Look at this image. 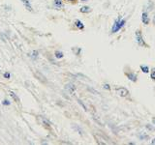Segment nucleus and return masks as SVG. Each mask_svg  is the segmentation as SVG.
<instances>
[{
  "label": "nucleus",
  "instance_id": "obj_1",
  "mask_svg": "<svg viewBox=\"0 0 155 145\" xmlns=\"http://www.w3.org/2000/svg\"><path fill=\"white\" fill-rule=\"evenodd\" d=\"M125 20H122L121 18H118L117 20L114 22V25H113V28H111V33H116L121 29L122 27L124 26L125 24Z\"/></svg>",
  "mask_w": 155,
  "mask_h": 145
},
{
  "label": "nucleus",
  "instance_id": "obj_2",
  "mask_svg": "<svg viewBox=\"0 0 155 145\" xmlns=\"http://www.w3.org/2000/svg\"><path fill=\"white\" fill-rule=\"evenodd\" d=\"M136 40H137V43L139 46L141 47H146V44L145 43V40L143 38V35H141V32L140 30L136 31Z\"/></svg>",
  "mask_w": 155,
  "mask_h": 145
},
{
  "label": "nucleus",
  "instance_id": "obj_3",
  "mask_svg": "<svg viewBox=\"0 0 155 145\" xmlns=\"http://www.w3.org/2000/svg\"><path fill=\"white\" fill-rule=\"evenodd\" d=\"M65 89L68 91L69 94H71V95L76 94L77 88H76V86H75L73 83H67V84H66V86H65Z\"/></svg>",
  "mask_w": 155,
  "mask_h": 145
},
{
  "label": "nucleus",
  "instance_id": "obj_4",
  "mask_svg": "<svg viewBox=\"0 0 155 145\" xmlns=\"http://www.w3.org/2000/svg\"><path fill=\"white\" fill-rule=\"evenodd\" d=\"M116 92L120 97H126V96H128V94H129V91H128L126 88H124V87L116 88Z\"/></svg>",
  "mask_w": 155,
  "mask_h": 145
},
{
  "label": "nucleus",
  "instance_id": "obj_5",
  "mask_svg": "<svg viewBox=\"0 0 155 145\" xmlns=\"http://www.w3.org/2000/svg\"><path fill=\"white\" fill-rule=\"evenodd\" d=\"M141 22H143V24H145V25H148L149 23V17L146 12H143V14H141Z\"/></svg>",
  "mask_w": 155,
  "mask_h": 145
},
{
  "label": "nucleus",
  "instance_id": "obj_6",
  "mask_svg": "<svg viewBox=\"0 0 155 145\" xmlns=\"http://www.w3.org/2000/svg\"><path fill=\"white\" fill-rule=\"evenodd\" d=\"M126 76L131 81H134V82H136L137 81V75H135L134 73H127L126 74Z\"/></svg>",
  "mask_w": 155,
  "mask_h": 145
},
{
  "label": "nucleus",
  "instance_id": "obj_7",
  "mask_svg": "<svg viewBox=\"0 0 155 145\" xmlns=\"http://www.w3.org/2000/svg\"><path fill=\"white\" fill-rule=\"evenodd\" d=\"M21 2H22V3L25 5V8L28 10V11H30V12L33 11V9H32V7H31V5H30V2H29V0H21Z\"/></svg>",
  "mask_w": 155,
  "mask_h": 145
},
{
  "label": "nucleus",
  "instance_id": "obj_8",
  "mask_svg": "<svg viewBox=\"0 0 155 145\" xmlns=\"http://www.w3.org/2000/svg\"><path fill=\"white\" fill-rule=\"evenodd\" d=\"M9 94H10V96L12 97V98L14 99L16 102H17V103H20V99H18V95L16 94L14 91H11V90H10V91H9Z\"/></svg>",
  "mask_w": 155,
  "mask_h": 145
},
{
  "label": "nucleus",
  "instance_id": "obj_9",
  "mask_svg": "<svg viewBox=\"0 0 155 145\" xmlns=\"http://www.w3.org/2000/svg\"><path fill=\"white\" fill-rule=\"evenodd\" d=\"M76 26H77V27L79 28V29H81V30H82V29L84 28V23H82V22H81V20H76Z\"/></svg>",
  "mask_w": 155,
  "mask_h": 145
},
{
  "label": "nucleus",
  "instance_id": "obj_10",
  "mask_svg": "<svg viewBox=\"0 0 155 145\" xmlns=\"http://www.w3.org/2000/svg\"><path fill=\"white\" fill-rule=\"evenodd\" d=\"M42 121H43V124H44V126L48 129H50V123L49 120L45 119V118H42Z\"/></svg>",
  "mask_w": 155,
  "mask_h": 145
},
{
  "label": "nucleus",
  "instance_id": "obj_11",
  "mask_svg": "<svg viewBox=\"0 0 155 145\" xmlns=\"http://www.w3.org/2000/svg\"><path fill=\"white\" fill-rule=\"evenodd\" d=\"M82 13H89L90 11H91V9H90V7L88 6H84L81 8V10H80Z\"/></svg>",
  "mask_w": 155,
  "mask_h": 145
},
{
  "label": "nucleus",
  "instance_id": "obj_12",
  "mask_svg": "<svg viewBox=\"0 0 155 145\" xmlns=\"http://www.w3.org/2000/svg\"><path fill=\"white\" fill-rule=\"evenodd\" d=\"M38 55H39V52L37 51H33L30 53V57L32 58V59H37L38 58Z\"/></svg>",
  "mask_w": 155,
  "mask_h": 145
},
{
  "label": "nucleus",
  "instance_id": "obj_13",
  "mask_svg": "<svg viewBox=\"0 0 155 145\" xmlns=\"http://www.w3.org/2000/svg\"><path fill=\"white\" fill-rule=\"evenodd\" d=\"M141 71H143L145 74H148L149 73V68H148V66H146V65H141Z\"/></svg>",
  "mask_w": 155,
  "mask_h": 145
},
{
  "label": "nucleus",
  "instance_id": "obj_14",
  "mask_svg": "<svg viewBox=\"0 0 155 145\" xmlns=\"http://www.w3.org/2000/svg\"><path fill=\"white\" fill-rule=\"evenodd\" d=\"M54 6L56 7V8H61L63 6V4H62V1L61 0H54Z\"/></svg>",
  "mask_w": 155,
  "mask_h": 145
},
{
  "label": "nucleus",
  "instance_id": "obj_15",
  "mask_svg": "<svg viewBox=\"0 0 155 145\" xmlns=\"http://www.w3.org/2000/svg\"><path fill=\"white\" fill-rule=\"evenodd\" d=\"M153 8H154L153 2H152V1H148V11H152V10H153Z\"/></svg>",
  "mask_w": 155,
  "mask_h": 145
},
{
  "label": "nucleus",
  "instance_id": "obj_16",
  "mask_svg": "<svg viewBox=\"0 0 155 145\" xmlns=\"http://www.w3.org/2000/svg\"><path fill=\"white\" fill-rule=\"evenodd\" d=\"M73 127H74L75 130H77L78 132H79V134H81V136H82V134H84V132H82V130L81 128L79 127V126H77L76 124H74V126H73Z\"/></svg>",
  "mask_w": 155,
  "mask_h": 145
},
{
  "label": "nucleus",
  "instance_id": "obj_17",
  "mask_svg": "<svg viewBox=\"0 0 155 145\" xmlns=\"http://www.w3.org/2000/svg\"><path fill=\"white\" fill-rule=\"evenodd\" d=\"M55 57L58 58V59H61V58L63 57V52H61L59 51H55Z\"/></svg>",
  "mask_w": 155,
  "mask_h": 145
},
{
  "label": "nucleus",
  "instance_id": "obj_18",
  "mask_svg": "<svg viewBox=\"0 0 155 145\" xmlns=\"http://www.w3.org/2000/svg\"><path fill=\"white\" fill-rule=\"evenodd\" d=\"M78 103H79V104L81 105L82 107H84V109L85 110V111H87V107H85V105L84 104V103H82V101H81V100H78Z\"/></svg>",
  "mask_w": 155,
  "mask_h": 145
},
{
  "label": "nucleus",
  "instance_id": "obj_19",
  "mask_svg": "<svg viewBox=\"0 0 155 145\" xmlns=\"http://www.w3.org/2000/svg\"><path fill=\"white\" fill-rule=\"evenodd\" d=\"M150 78H152V80H155V68H153L151 71V74H150Z\"/></svg>",
  "mask_w": 155,
  "mask_h": 145
},
{
  "label": "nucleus",
  "instance_id": "obj_20",
  "mask_svg": "<svg viewBox=\"0 0 155 145\" xmlns=\"http://www.w3.org/2000/svg\"><path fill=\"white\" fill-rule=\"evenodd\" d=\"M10 104L11 103H10L9 100H4V101L2 102V105H10Z\"/></svg>",
  "mask_w": 155,
  "mask_h": 145
},
{
  "label": "nucleus",
  "instance_id": "obj_21",
  "mask_svg": "<svg viewBox=\"0 0 155 145\" xmlns=\"http://www.w3.org/2000/svg\"><path fill=\"white\" fill-rule=\"evenodd\" d=\"M3 76H4V78H7V80H8V78H10V76H11V75H10V74L9 73H4V75H3Z\"/></svg>",
  "mask_w": 155,
  "mask_h": 145
},
{
  "label": "nucleus",
  "instance_id": "obj_22",
  "mask_svg": "<svg viewBox=\"0 0 155 145\" xmlns=\"http://www.w3.org/2000/svg\"><path fill=\"white\" fill-rule=\"evenodd\" d=\"M104 88L107 89V90H111V86L109 84H104Z\"/></svg>",
  "mask_w": 155,
  "mask_h": 145
},
{
  "label": "nucleus",
  "instance_id": "obj_23",
  "mask_svg": "<svg viewBox=\"0 0 155 145\" xmlns=\"http://www.w3.org/2000/svg\"><path fill=\"white\" fill-rule=\"evenodd\" d=\"M148 136H140V138L141 139H148Z\"/></svg>",
  "mask_w": 155,
  "mask_h": 145
},
{
  "label": "nucleus",
  "instance_id": "obj_24",
  "mask_svg": "<svg viewBox=\"0 0 155 145\" xmlns=\"http://www.w3.org/2000/svg\"><path fill=\"white\" fill-rule=\"evenodd\" d=\"M89 90L91 91V92H93V93H95V94H97V95H99V92H97V91H95V90H93L92 88H89Z\"/></svg>",
  "mask_w": 155,
  "mask_h": 145
},
{
  "label": "nucleus",
  "instance_id": "obj_25",
  "mask_svg": "<svg viewBox=\"0 0 155 145\" xmlns=\"http://www.w3.org/2000/svg\"><path fill=\"white\" fill-rule=\"evenodd\" d=\"M146 128H148V130H150V131H153V128H152L151 126H149V125H148V126H146Z\"/></svg>",
  "mask_w": 155,
  "mask_h": 145
},
{
  "label": "nucleus",
  "instance_id": "obj_26",
  "mask_svg": "<svg viewBox=\"0 0 155 145\" xmlns=\"http://www.w3.org/2000/svg\"><path fill=\"white\" fill-rule=\"evenodd\" d=\"M151 144H152V145H155V138L151 141Z\"/></svg>",
  "mask_w": 155,
  "mask_h": 145
},
{
  "label": "nucleus",
  "instance_id": "obj_27",
  "mask_svg": "<svg viewBox=\"0 0 155 145\" xmlns=\"http://www.w3.org/2000/svg\"><path fill=\"white\" fill-rule=\"evenodd\" d=\"M152 122H153V124H154V125H155V118H154L153 120H152Z\"/></svg>",
  "mask_w": 155,
  "mask_h": 145
},
{
  "label": "nucleus",
  "instance_id": "obj_28",
  "mask_svg": "<svg viewBox=\"0 0 155 145\" xmlns=\"http://www.w3.org/2000/svg\"><path fill=\"white\" fill-rule=\"evenodd\" d=\"M82 2H85V1H87V0H82Z\"/></svg>",
  "mask_w": 155,
  "mask_h": 145
},
{
  "label": "nucleus",
  "instance_id": "obj_29",
  "mask_svg": "<svg viewBox=\"0 0 155 145\" xmlns=\"http://www.w3.org/2000/svg\"><path fill=\"white\" fill-rule=\"evenodd\" d=\"M67 1H75V0H67Z\"/></svg>",
  "mask_w": 155,
  "mask_h": 145
},
{
  "label": "nucleus",
  "instance_id": "obj_30",
  "mask_svg": "<svg viewBox=\"0 0 155 145\" xmlns=\"http://www.w3.org/2000/svg\"><path fill=\"white\" fill-rule=\"evenodd\" d=\"M154 22V23H155V18H154V22Z\"/></svg>",
  "mask_w": 155,
  "mask_h": 145
},
{
  "label": "nucleus",
  "instance_id": "obj_31",
  "mask_svg": "<svg viewBox=\"0 0 155 145\" xmlns=\"http://www.w3.org/2000/svg\"><path fill=\"white\" fill-rule=\"evenodd\" d=\"M0 73H1V71H0Z\"/></svg>",
  "mask_w": 155,
  "mask_h": 145
}]
</instances>
